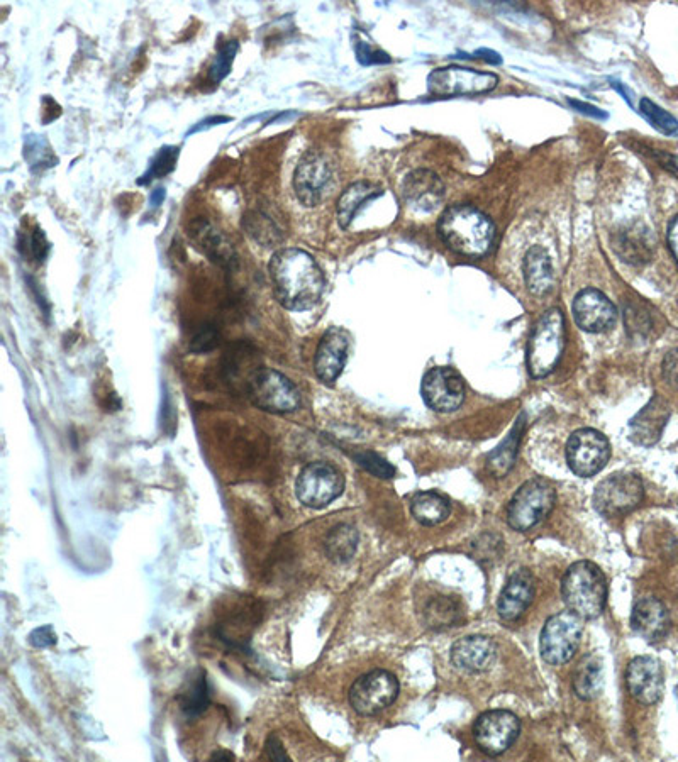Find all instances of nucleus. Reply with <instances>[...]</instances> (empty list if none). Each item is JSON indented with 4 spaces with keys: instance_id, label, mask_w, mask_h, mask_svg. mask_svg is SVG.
<instances>
[{
    "instance_id": "obj_40",
    "label": "nucleus",
    "mask_w": 678,
    "mask_h": 762,
    "mask_svg": "<svg viewBox=\"0 0 678 762\" xmlns=\"http://www.w3.org/2000/svg\"><path fill=\"white\" fill-rule=\"evenodd\" d=\"M641 114L653 124V126L665 134H673L678 131V121L670 112L663 111L660 105L651 102L650 99H641Z\"/></svg>"
},
{
    "instance_id": "obj_10",
    "label": "nucleus",
    "mask_w": 678,
    "mask_h": 762,
    "mask_svg": "<svg viewBox=\"0 0 678 762\" xmlns=\"http://www.w3.org/2000/svg\"><path fill=\"white\" fill-rule=\"evenodd\" d=\"M645 497L640 476L617 473L602 480L594 492V507L607 519L623 517L638 508Z\"/></svg>"
},
{
    "instance_id": "obj_31",
    "label": "nucleus",
    "mask_w": 678,
    "mask_h": 762,
    "mask_svg": "<svg viewBox=\"0 0 678 762\" xmlns=\"http://www.w3.org/2000/svg\"><path fill=\"white\" fill-rule=\"evenodd\" d=\"M358 531L356 527L350 524H339L331 529L326 542H324V549H326V556L329 561H333L334 564H345L353 559L358 549Z\"/></svg>"
},
{
    "instance_id": "obj_21",
    "label": "nucleus",
    "mask_w": 678,
    "mask_h": 762,
    "mask_svg": "<svg viewBox=\"0 0 678 762\" xmlns=\"http://www.w3.org/2000/svg\"><path fill=\"white\" fill-rule=\"evenodd\" d=\"M670 419V407L667 400L655 395L629 422V436L640 446H655L660 441Z\"/></svg>"
},
{
    "instance_id": "obj_13",
    "label": "nucleus",
    "mask_w": 678,
    "mask_h": 762,
    "mask_svg": "<svg viewBox=\"0 0 678 762\" xmlns=\"http://www.w3.org/2000/svg\"><path fill=\"white\" fill-rule=\"evenodd\" d=\"M521 732V722L507 710H490L480 715L473 725L478 749L487 756H501L511 749Z\"/></svg>"
},
{
    "instance_id": "obj_3",
    "label": "nucleus",
    "mask_w": 678,
    "mask_h": 762,
    "mask_svg": "<svg viewBox=\"0 0 678 762\" xmlns=\"http://www.w3.org/2000/svg\"><path fill=\"white\" fill-rule=\"evenodd\" d=\"M563 602L582 619H597L607 603V580L602 569L590 561H578L562 580Z\"/></svg>"
},
{
    "instance_id": "obj_19",
    "label": "nucleus",
    "mask_w": 678,
    "mask_h": 762,
    "mask_svg": "<svg viewBox=\"0 0 678 762\" xmlns=\"http://www.w3.org/2000/svg\"><path fill=\"white\" fill-rule=\"evenodd\" d=\"M451 663L465 673H485L495 664L497 646L487 635H468L451 646Z\"/></svg>"
},
{
    "instance_id": "obj_37",
    "label": "nucleus",
    "mask_w": 678,
    "mask_h": 762,
    "mask_svg": "<svg viewBox=\"0 0 678 762\" xmlns=\"http://www.w3.org/2000/svg\"><path fill=\"white\" fill-rule=\"evenodd\" d=\"M624 321H626V331L629 332V336L640 337V339L648 336L651 332V327H653L650 312L640 302H629V304H626V307H624Z\"/></svg>"
},
{
    "instance_id": "obj_43",
    "label": "nucleus",
    "mask_w": 678,
    "mask_h": 762,
    "mask_svg": "<svg viewBox=\"0 0 678 762\" xmlns=\"http://www.w3.org/2000/svg\"><path fill=\"white\" fill-rule=\"evenodd\" d=\"M356 58L362 63V65H382V63H390V56L384 53L382 50H378L375 46L365 41H356L355 43Z\"/></svg>"
},
{
    "instance_id": "obj_52",
    "label": "nucleus",
    "mask_w": 678,
    "mask_h": 762,
    "mask_svg": "<svg viewBox=\"0 0 678 762\" xmlns=\"http://www.w3.org/2000/svg\"><path fill=\"white\" fill-rule=\"evenodd\" d=\"M211 759L212 761H231L234 759V754L229 751H217L212 754Z\"/></svg>"
},
{
    "instance_id": "obj_4",
    "label": "nucleus",
    "mask_w": 678,
    "mask_h": 762,
    "mask_svg": "<svg viewBox=\"0 0 678 762\" xmlns=\"http://www.w3.org/2000/svg\"><path fill=\"white\" fill-rule=\"evenodd\" d=\"M565 348V317L550 309L536 322L528 344V368L533 378H545L560 363Z\"/></svg>"
},
{
    "instance_id": "obj_41",
    "label": "nucleus",
    "mask_w": 678,
    "mask_h": 762,
    "mask_svg": "<svg viewBox=\"0 0 678 762\" xmlns=\"http://www.w3.org/2000/svg\"><path fill=\"white\" fill-rule=\"evenodd\" d=\"M353 458H355L356 463L362 466L363 470L372 473L377 478L389 480L395 476L394 466L387 459L382 458L380 454L373 453V451H358V453L353 454Z\"/></svg>"
},
{
    "instance_id": "obj_8",
    "label": "nucleus",
    "mask_w": 678,
    "mask_h": 762,
    "mask_svg": "<svg viewBox=\"0 0 678 762\" xmlns=\"http://www.w3.org/2000/svg\"><path fill=\"white\" fill-rule=\"evenodd\" d=\"M248 392L251 402L267 412L289 414L301 407V393L294 383L270 368H260L251 376Z\"/></svg>"
},
{
    "instance_id": "obj_28",
    "label": "nucleus",
    "mask_w": 678,
    "mask_h": 762,
    "mask_svg": "<svg viewBox=\"0 0 678 762\" xmlns=\"http://www.w3.org/2000/svg\"><path fill=\"white\" fill-rule=\"evenodd\" d=\"M602 686H604V668H602L601 659L597 656H585L573 673L575 695L584 702H590L601 695Z\"/></svg>"
},
{
    "instance_id": "obj_32",
    "label": "nucleus",
    "mask_w": 678,
    "mask_h": 762,
    "mask_svg": "<svg viewBox=\"0 0 678 762\" xmlns=\"http://www.w3.org/2000/svg\"><path fill=\"white\" fill-rule=\"evenodd\" d=\"M524 426H526V420H524L523 414L517 419L516 426L512 427L506 441L502 442L494 453H490L489 459H487V468L495 478L506 476L516 463L517 448H519V441L523 436Z\"/></svg>"
},
{
    "instance_id": "obj_34",
    "label": "nucleus",
    "mask_w": 678,
    "mask_h": 762,
    "mask_svg": "<svg viewBox=\"0 0 678 762\" xmlns=\"http://www.w3.org/2000/svg\"><path fill=\"white\" fill-rule=\"evenodd\" d=\"M178 156H180V148H177V146H165V148H162V150L153 156V160L150 161V166H148L145 175L139 178V185H146V183L153 182L156 178L167 177L168 173H172L175 170Z\"/></svg>"
},
{
    "instance_id": "obj_51",
    "label": "nucleus",
    "mask_w": 678,
    "mask_h": 762,
    "mask_svg": "<svg viewBox=\"0 0 678 762\" xmlns=\"http://www.w3.org/2000/svg\"><path fill=\"white\" fill-rule=\"evenodd\" d=\"M163 199H165V188H155V190L151 192L150 202H151V205H153V207H158V205H162Z\"/></svg>"
},
{
    "instance_id": "obj_17",
    "label": "nucleus",
    "mask_w": 678,
    "mask_h": 762,
    "mask_svg": "<svg viewBox=\"0 0 678 762\" xmlns=\"http://www.w3.org/2000/svg\"><path fill=\"white\" fill-rule=\"evenodd\" d=\"M628 690L641 705H655L663 695V668L658 659L640 656L629 663L626 671Z\"/></svg>"
},
{
    "instance_id": "obj_22",
    "label": "nucleus",
    "mask_w": 678,
    "mask_h": 762,
    "mask_svg": "<svg viewBox=\"0 0 678 762\" xmlns=\"http://www.w3.org/2000/svg\"><path fill=\"white\" fill-rule=\"evenodd\" d=\"M631 627L645 641H662L670 630V613L658 598H640L631 612Z\"/></svg>"
},
{
    "instance_id": "obj_53",
    "label": "nucleus",
    "mask_w": 678,
    "mask_h": 762,
    "mask_svg": "<svg viewBox=\"0 0 678 762\" xmlns=\"http://www.w3.org/2000/svg\"><path fill=\"white\" fill-rule=\"evenodd\" d=\"M612 87L617 90V92H621V94L624 95V100L628 102L629 105H633V102H631V97H629L628 92H626V89H624L623 85L619 82L612 83Z\"/></svg>"
},
{
    "instance_id": "obj_6",
    "label": "nucleus",
    "mask_w": 678,
    "mask_h": 762,
    "mask_svg": "<svg viewBox=\"0 0 678 762\" xmlns=\"http://www.w3.org/2000/svg\"><path fill=\"white\" fill-rule=\"evenodd\" d=\"M582 620L584 619L572 610L555 613L546 620L540 639L541 658L545 659L546 663L562 666L573 658L584 634Z\"/></svg>"
},
{
    "instance_id": "obj_38",
    "label": "nucleus",
    "mask_w": 678,
    "mask_h": 762,
    "mask_svg": "<svg viewBox=\"0 0 678 762\" xmlns=\"http://www.w3.org/2000/svg\"><path fill=\"white\" fill-rule=\"evenodd\" d=\"M24 156L31 163V168H50L55 165V153L45 136H29L24 146Z\"/></svg>"
},
{
    "instance_id": "obj_39",
    "label": "nucleus",
    "mask_w": 678,
    "mask_h": 762,
    "mask_svg": "<svg viewBox=\"0 0 678 762\" xmlns=\"http://www.w3.org/2000/svg\"><path fill=\"white\" fill-rule=\"evenodd\" d=\"M182 710H184L189 717H195L199 713L206 710L209 705V693H207V681L206 676L201 674L197 681H195L192 688L187 693L182 695Z\"/></svg>"
},
{
    "instance_id": "obj_47",
    "label": "nucleus",
    "mask_w": 678,
    "mask_h": 762,
    "mask_svg": "<svg viewBox=\"0 0 678 762\" xmlns=\"http://www.w3.org/2000/svg\"><path fill=\"white\" fill-rule=\"evenodd\" d=\"M568 104L572 105V107H575V109L582 112V114H587V116L595 117V119H606L607 117L606 112H602L601 109H597V107H594V105L585 104V102H578V100H568Z\"/></svg>"
},
{
    "instance_id": "obj_23",
    "label": "nucleus",
    "mask_w": 678,
    "mask_h": 762,
    "mask_svg": "<svg viewBox=\"0 0 678 762\" xmlns=\"http://www.w3.org/2000/svg\"><path fill=\"white\" fill-rule=\"evenodd\" d=\"M402 194L412 207L431 212L443 202L445 185L436 173L429 170H416L409 173L404 180Z\"/></svg>"
},
{
    "instance_id": "obj_14",
    "label": "nucleus",
    "mask_w": 678,
    "mask_h": 762,
    "mask_svg": "<svg viewBox=\"0 0 678 762\" xmlns=\"http://www.w3.org/2000/svg\"><path fill=\"white\" fill-rule=\"evenodd\" d=\"M499 78L494 73L477 72L472 68L448 67L434 70L428 77L429 94L436 97L477 95L494 90Z\"/></svg>"
},
{
    "instance_id": "obj_2",
    "label": "nucleus",
    "mask_w": 678,
    "mask_h": 762,
    "mask_svg": "<svg viewBox=\"0 0 678 762\" xmlns=\"http://www.w3.org/2000/svg\"><path fill=\"white\" fill-rule=\"evenodd\" d=\"M438 231L448 248L468 258L484 256L494 244V224L472 205H453L446 209Z\"/></svg>"
},
{
    "instance_id": "obj_26",
    "label": "nucleus",
    "mask_w": 678,
    "mask_h": 762,
    "mask_svg": "<svg viewBox=\"0 0 678 762\" xmlns=\"http://www.w3.org/2000/svg\"><path fill=\"white\" fill-rule=\"evenodd\" d=\"M382 188L373 183L356 182L346 188L338 200V222L343 229H348L355 221L356 214L372 200L382 197Z\"/></svg>"
},
{
    "instance_id": "obj_27",
    "label": "nucleus",
    "mask_w": 678,
    "mask_h": 762,
    "mask_svg": "<svg viewBox=\"0 0 678 762\" xmlns=\"http://www.w3.org/2000/svg\"><path fill=\"white\" fill-rule=\"evenodd\" d=\"M524 278L529 292L545 295L553 287V265L550 256L541 246H533L524 256Z\"/></svg>"
},
{
    "instance_id": "obj_49",
    "label": "nucleus",
    "mask_w": 678,
    "mask_h": 762,
    "mask_svg": "<svg viewBox=\"0 0 678 762\" xmlns=\"http://www.w3.org/2000/svg\"><path fill=\"white\" fill-rule=\"evenodd\" d=\"M668 244H670V249H672L673 256L678 263V216L673 219L670 229H668Z\"/></svg>"
},
{
    "instance_id": "obj_35",
    "label": "nucleus",
    "mask_w": 678,
    "mask_h": 762,
    "mask_svg": "<svg viewBox=\"0 0 678 762\" xmlns=\"http://www.w3.org/2000/svg\"><path fill=\"white\" fill-rule=\"evenodd\" d=\"M17 244H19V251L26 258L38 261V263L45 260L46 256H48V251H50V244H48L45 234H43V231L38 226H28L26 231L19 232Z\"/></svg>"
},
{
    "instance_id": "obj_36",
    "label": "nucleus",
    "mask_w": 678,
    "mask_h": 762,
    "mask_svg": "<svg viewBox=\"0 0 678 762\" xmlns=\"http://www.w3.org/2000/svg\"><path fill=\"white\" fill-rule=\"evenodd\" d=\"M238 50V41H226L219 46L211 67H209V73H207V77L212 83H221L224 78L228 77L231 68H233L234 58L238 55Z\"/></svg>"
},
{
    "instance_id": "obj_54",
    "label": "nucleus",
    "mask_w": 678,
    "mask_h": 762,
    "mask_svg": "<svg viewBox=\"0 0 678 762\" xmlns=\"http://www.w3.org/2000/svg\"><path fill=\"white\" fill-rule=\"evenodd\" d=\"M675 696H677V702H678V685H677V688H675Z\"/></svg>"
},
{
    "instance_id": "obj_45",
    "label": "nucleus",
    "mask_w": 678,
    "mask_h": 762,
    "mask_svg": "<svg viewBox=\"0 0 678 762\" xmlns=\"http://www.w3.org/2000/svg\"><path fill=\"white\" fill-rule=\"evenodd\" d=\"M663 378L670 387L678 390V348L672 349L663 359Z\"/></svg>"
},
{
    "instance_id": "obj_42",
    "label": "nucleus",
    "mask_w": 678,
    "mask_h": 762,
    "mask_svg": "<svg viewBox=\"0 0 678 762\" xmlns=\"http://www.w3.org/2000/svg\"><path fill=\"white\" fill-rule=\"evenodd\" d=\"M219 339L221 334L212 326H202L199 331L195 332V336L190 341V349L194 353H209L212 349L219 346Z\"/></svg>"
},
{
    "instance_id": "obj_50",
    "label": "nucleus",
    "mask_w": 678,
    "mask_h": 762,
    "mask_svg": "<svg viewBox=\"0 0 678 762\" xmlns=\"http://www.w3.org/2000/svg\"><path fill=\"white\" fill-rule=\"evenodd\" d=\"M478 58H484L487 63H492V65H499L501 63L502 58L501 56L497 55L495 51L490 50H478L477 51Z\"/></svg>"
},
{
    "instance_id": "obj_29",
    "label": "nucleus",
    "mask_w": 678,
    "mask_h": 762,
    "mask_svg": "<svg viewBox=\"0 0 678 762\" xmlns=\"http://www.w3.org/2000/svg\"><path fill=\"white\" fill-rule=\"evenodd\" d=\"M451 505L448 498L436 492H419L411 498V514L421 525L441 524L450 517Z\"/></svg>"
},
{
    "instance_id": "obj_12",
    "label": "nucleus",
    "mask_w": 678,
    "mask_h": 762,
    "mask_svg": "<svg viewBox=\"0 0 678 762\" xmlns=\"http://www.w3.org/2000/svg\"><path fill=\"white\" fill-rule=\"evenodd\" d=\"M611 458V444L602 432L580 429L567 442V463L580 478H592L606 468Z\"/></svg>"
},
{
    "instance_id": "obj_16",
    "label": "nucleus",
    "mask_w": 678,
    "mask_h": 762,
    "mask_svg": "<svg viewBox=\"0 0 678 762\" xmlns=\"http://www.w3.org/2000/svg\"><path fill=\"white\" fill-rule=\"evenodd\" d=\"M573 315L580 329L597 334L614 327L617 310L604 293L595 288H585L573 300Z\"/></svg>"
},
{
    "instance_id": "obj_25",
    "label": "nucleus",
    "mask_w": 678,
    "mask_h": 762,
    "mask_svg": "<svg viewBox=\"0 0 678 762\" xmlns=\"http://www.w3.org/2000/svg\"><path fill=\"white\" fill-rule=\"evenodd\" d=\"M192 238L199 248L211 258L214 263L221 266H231L234 261V249L216 227L209 222L199 221L192 226Z\"/></svg>"
},
{
    "instance_id": "obj_9",
    "label": "nucleus",
    "mask_w": 678,
    "mask_h": 762,
    "mask_svg": "<svg viewBox=\"0 0 678 762\" xmlns=\"http://www.w3.org/2000/svg\"><path fill=\"white\" fill-rule=\"evenodd\" d=\"M334 185V168L323 151L309 150L302 155L294 173V190L304 207H317Z\"/></svg>"
},
{
    "instance_id": "obj_20",
    "label": "nucleus",
    "mask_w": 678,
    "mask_h": 762,
    "mask_svg": "<svg viewBox=\"0 0 678 762\" xmlns=\"http://www.w3.org/2000/svg\"><path fill=\"white\" fill-rule=\"evenodd\" d=\"M536 583L528 569H517L509 576L506 586L502 588L501 597L497 602V612L502 620L516 622L523 617L524 612L531 607L534 600Z\"/></svg>"
},
{
    "instance_id": "obj_44",
    "label": "nucleus",
    "mask_w": 678,
    "mask_h": 762,
    "mask_svg": "<svg viewBox=\"0 0 678 762\" xmlns=\"http://www.w3.org/2000/svg\"><path fill=\"white\" fill-rule=\"evenodd\" d=\"M28 641L36 649H46V647L55 646L58 639H56V632L51 625H43V627H38L29 634Z\"/></svg>"
},
{
    "instance_id": "obj_33",
    "label": "nucleus",
    "mask_w": 678,
    "mask_h": 762,
    "mask_svg": "<svg viewBox=\"0 0 678 762\" xmlns=\"http://www.w3.org/2000/svg\"><path fill=\"white\" fill-rule=\"evenodd\" d=\"M243 226L256 243L263 244L267 248L280 241V231H278L277 226L273 224L270 217L265 216L262 212H250L243 219Z\"/></svg>"
},
{
    "instance_id": "obj_7",
    "label": "nucleus",
    "mask_w": 678,
    "mask_h": 762,
    "mask_svg": "<svg viewBox=\"0 0 678 762\" xmlns=\"http://www.w3.org/2000/svg\"><path fill=\"white\" fill-rule=\"evenodd\" d=\"M345 490V476L328 461L307 464L295 481V495L304 507L324 508Z\"/></svg>"
},
{
    "instance_id": "obj_24",
    "label": "nucleus",
    "mask_w": 678,
    "mask_h": 762,
    "mask_svg": "<svg viewBox=\"0 0 678 762\" xmlns=\"http://www.w3.org/2000/svg\"><path fill=\"white\" fill-rule=\"evenodd\" d=\"M616 253L621 256V260L631 265H643L648 263L653 256L655 241L651 236L650 229L643 224H633L621 232H617L614 239Z\"/></svg>"
},
{
    "instance_id": "obj_1",
    "label": "nucleus",
    "mask_w": 678,
    "mask_h": 762,
    "mask_svg": "<svg viewBox=\"0 0 678 762\" xmlns=\"http://www.w3.org/2000/svg\"><path fill=\"white\" fill-rule=\"evenodd\" d=\"M273 293L289 310H309L323 299L326 290L321 266L311 254L297 248L280 249L268 265Z\"/></svg>"
},
{
    "instance_id": "obj_46",
    "label": "nucleus",
    "mask_w": 678,
    "mask_h": 762,
    "mask_svg": "<svg viewBox=\"0 0 678 762\" xmlns=\"http://www.w3.org/2000/svg\"><path fill=\"white\" fill-rule=\"evenodd\" d=\"M265 751H267V756L272 759V761L275 762H289L290 757L287 756V751H285L284 744L280 742V739H278L277 735H270L267 739V746H265Z\"/></svg>"
},
{
    "instance_id": "obj_18",
    "label": "nucleus",
    "mask_w": 678,
    "mask_h": 762,
    "mask_svg": "<svg viewBox=\"0 0 678 762\" xmlns=\"http://www.w3.org/2000/svg\"><path fill=\"white\" fill-rule=\"evenodd\" d=\"M350 349V334L341 327H331L319 341L314 370L319 380L333 385L343 373Z\"/></svg>"
},
{
    "instance_id": "obj_48",
    "label": "nucleus",
    "mask_w": 678,
    "mask_h": 762,
    "mask_svg": "<svg viewBox=\"0 0 678 762\" xmlns=\"http://www.w3.org/2000/svg\"><path fill=\"white\" fill-rule=\"evenodd\" d=\"M228 121H231V117H224V116L207 117V119H204V121L199 122L197 126L192 127L189 133H199V131H202V129H209V127H214L216 126V124H223V122H228Z\"/></svg>"
},
{
    "instance_id": "obj_11",
    "label": "nucleus",
    "mask_w": 678,
    "mask_h": 762,
    "mask_svg": "<svg viewBox=\"0 0 678 762\" xmlns=\"http://www.w3.org/2000/svg\"><path fill=\"white\" fill-rule=\"evenodd\" d=\"M399 681L385 669L363 674L350 688V705L358 715L373 717L384 712L399 696Z\"/></svg>"
},
{
    "instance_id": "obj_15",
    "label": "nucleus",
    "mask_w": 678,
    "mask_h": 762,
    "mask_svg": "<svg viewBox=\"0 0 678 762\" xmlns=\"http://www.w3.org/2000/svg\"><path fill=\"white\" fill-rule=\"evenodd\" d=\"M424 404L429 409L448 414L462 407L465 402V383L458 371L448 366H440L429 370L423 378Z\"/></svg>"
},
{
    "instance_id": "obj_30",
    "label": "nucleus",
    "mask_w": 678,
    "mask_h": 762,
    "mask_svg": "<svg viewBox=\"0 0 678 762\" xmlns=\"http://www.w3.org/2000/svg\"><path fill=\"white\" fill-rule=\"evenodd\" d=\"M423 615L428 629L446 630L462 622L463 608L455 598L434 597L424 605Z\"/></svg>"
},
{
    "instance_id": "obj_5",
    "label": "nucleus",
    "mask_w": 678,
    "mask_h": 762,
    "mask_svg": "<svg viewBox=\"0 0 678 762\" xmlns=\"http://www.w3.org/2000/svg\"><path fill=\"white\" fill-rule=\"evenodd\" d=\"M555 486L545 478L526 481L507 507V524L517 532H526L540 524L555 507Z\"/></svg>"
}]
</instances>
